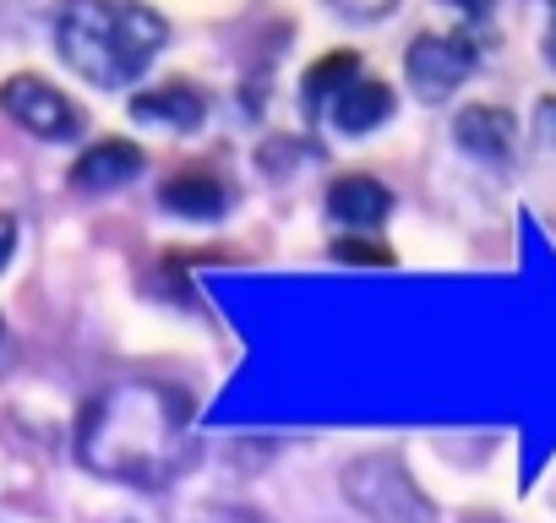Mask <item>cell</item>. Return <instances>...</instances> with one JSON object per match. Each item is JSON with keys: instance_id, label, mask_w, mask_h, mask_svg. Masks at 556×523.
Returning <instances> with one entry per match:
<instances>
[{"instance_id": "d6986e66", "label": "cell", "mask_w": 556, "mask_h": 523, "mask_svg": "<svg viewBox=\"0 0 556 523\" xmlns=\"http://www.w3.org/2000/svg\"><path fill=\"white\" fill-rule=\"evenodd\" d=\"M545 55H551V66H556V0H551V39H545Z\"/></svg>"}, {"instance_id": "6da1fadb", "label": "cell", "mask_w": 556, "mask_h": 523, "mask_svg": "<svg viewBox=\"0 0 556 523\" xmlns=\"http://www.w3.org/2000/svg\"><path fill=\"white\" fill-rule=\"evenodd\" d=\"M83 469L126 485H164L191 463V404L153 382L99 393L77 420Z\"/></svg>"}, {"instance_id": "9c48e42d", "label": "cell", "mask_w": 556, "mask_h": 523, "mask_svg": "<svg viewBox=\"0 0 556 523\" xmlns=\"http://www.w3.org/2000/svg\"><path fill=\"white\" fill-rule=\"evenodd\" d=\"M131 115H137V120H153V126H164V131H197V126L207 120V104H202L197 88L169 82V88L137 93V99H131Z\"/></svg>"}, {"instance_id": "8fae6325", "label": "cell", "mask_w": 556, "mask_h": 523, "mask_svg": "<svg viewBox=\"0 0 556 523\" xmlns=\"http://www.w3.org/2000/svg\"><path fill=\"white\" fill-rule=\"evenodd\" d=\"M159 202L175 213V218H191V224H213L224 207H229V191L213 180V175H175L164 191H159Z\"/></svg>"}, {"instance_id": "30bf717a", "label": "cell", "mask_w": 556, "mask_h": 523, "mask_svg": "<svg viewBox=\"0 0 556 523\" xmlns=\"http://www.w3.org/2000/svg\"><path fill=\"white\" fill-rule=\"evenodd\" d=\"M328 115H333V126L344 131V137H366V131H377L388 115H393V88H382V82H350L333 104H328Z\"/></svg>"}, {"instance_id": "7a4b0ae2", "label": "cell", "mask_w": 556, "mask_h": 523, "mask_svg": "<svg viewBox=\"0 0 556 523\" xmlns=\"http://www.w3.org/2000/svg\"><path fill=\"white\" fill-rule=\"evenodd\" d=\"M55 44L61 61L93 88H131L169 44V23L142 0H66Z\"/></svg>"}, {"instance_id": "ba28073f", "label": "cell", "mask_w": 556, "mask_h": 523, "mask_svg": "<svg viewBox=\"0 0 556 523\" xmlns=\"http://www.w3.org/2000/svg\"><path fill=\"white\" fill-rule=\"evenodd\" d=\"M453 137H458L464 153H475V158H485V164H502V158L513 153V142H518V126H513V115L496 110V104H469V110H458Z\"/></svg>"}, {"instance_id": "5b68a950", "label": "cell", "mask_w": 556, "mask_h": 523, "mask_svg": "<svg viewBox=\"0 0 556 523\" xmlns=\"http://www.w3.org/2000/svg\"><path fill=\"white\" fill-rule=\"evenodd\" d=\"M0 110H7L23 131L45 137V142H72L77 137V110L45 77H12V82H0Z\"/></svg>"}, {"instance_id": "52a82bcc", "label": "cell", "mask_w": 556, "mask_h": 523, "mask_svg": "<svg viewBox=\"0 0 556 523\" xmlns=\"http://www.w3.org/2000/svg\"><path fill=\"white\" fill-rule=\"evenodd\" d=\"M137 169H142V148L110 137V142H93V148L72 164V186H77L83 196H110V191L131 186Z\"/></svg>"}, {"instance_id": "7c38bea8", "label": "cell", "mask_w": 556, "mask_h": 523, "mask_svg": "<svg viewBox=\"0 0 556 523\" xmlns=\"http://www.w3.org/2000/svg\"><path fill=\"white\" fill-rule=\"evenodd\" d=\"M361 77V55H350V50H339V55H323L312 72H306V88H301V99H306V115H317V110H328L350 82Z\"/></svg>"}, {"instance_id": "e0dca14e", "label": "cell", "mask_w": 556, "mask_h": 523, "mask_svg": "<svg viewBox=\"0 0 556 523\" xmlns=\"http://www.w3.org/2000/svg\"><path fill=\"white\" fill-rule=\"evenodd\" d=\"M12 251H17V218H12V213H0V268L12 262Z\"/></svg>"}, {"instance_id": "8992f818", "label": "cell", "mask_w": 556, "mask_h": 523, "mask_svg": "<svg viewBox=\"0 0 556 523\" xmlns=\"http://www.w3.org/2000/svg\"><path fill=\"white\" fill-rule=\"evenodd\" d=\"M388 213H393V191L382 180H371V175H339L328 186V218H339L350 234L382 229Z\"/></svg>"}, {"instance_id": "5bb4252c", "label": "cell", "mask_w": 556, "mask_h": 523, "mask_svg": "<svg viewBox=\"0 0 556 523\" xmlns=\"http://www.w3.org/2000/svg\"><path fill=\"white\" fill-rule=\"evenodd\" d=\"M333 256H339V262H361V268H382V262H393L382 245H371V240H355V234H350V240H339V245H333Z\"/></svg>"}, {"instance_id": "2e32d148", "label": "cell", "mask_w": 556, "mask_h": 523, "mask_svg": "<svg viewBox=\"0 0 556 523\" xmlns=\"http://www.w3.org/2000/svg\"><path fill=\"white\" fill-rule=\"evenodd\" d=\"M534 137H540L545 148H556V99H545V104L534 110Z\"/></svg>"}, {"instance_id": "ffe728a7", "label": "cell", "mask_w": 556, "mask_h": 523, "mask_svg": "<svg viewBox=\"0 0 556 523\" xmlns=\"http://www.w3.org/2000/svg\"><path fill=\"white\" fill-rule=\"evenodd\" d=\"M0 344H7V333H0Z\"/></svg>"}, {"instance_id": "277c9868", "label": "cell", "mask_w": 556, "mask_h": 523, "mask_svg": "<svg viewBox=\"0 0 556 523\" xmlns=\"http://www.w3.org/2000/svg\"><path fill=\"white\" fill-rule=\"evenodd\" d=\"M475 66H480V44H475L469 34H420V39L409 44V55H404L409 88H415L426 104L447 99Z\"/></svg>"}, {"instance_id": "9a60e30c", "label": "cell", "mask_w": 556, "mask_h": 523, "mask_svg": "<svg viewBox=\"0 0 556 523\" xmlns=\"http://www.w3.org/2000/svg\"><path fill=\"white\" fill-rule=\"evenodd\" d=\"M197 523H267V518L251 512V507H202Z\"/></svg>"}, {"instance_id": "ac0fdd59", "label": "cell", "mask_w": 556, "mask_h": 523, "mask_svg": "<svg viewBox=\"0 0 556 523\" xmlns=\"http://www.w3.org/2000/svg\"><path fill=\"white\" fill-rule=\"evenodd\" d=\"M447 7H458L464 17H485V12L496 7V0H447Z\"/></svg>"}, {"instance_id": "3957f363", "label": "cell", "mask_w": 556, "mask_h": 523, "mask_svg": "<svg viewBox=\"0 0 556 523\" xmlns=\"http://www.w3.org/2000/svg\"><path fill=\"white\" fill-rule=\"evenodd\" d=\"M344 496L371 523H431L437 518L431 496L409 480V469L393 452H366V458L344 463Z\"/></svg>"}, {"instance_id": "4fadbf2b", "label": "cell", "mask_w": 556, "mask_h": 523, "mask_svg": "<svg viewBox=\"0 0 556 523\" xmlns=\"http://www.w3.org/2000/svg\"><path fill=\"white\" fill-rule=\"evenodd\" d=\"M328 7H333L339 17H350V23H382L399 0H328Z\"/></svg>"}]
</instances>
